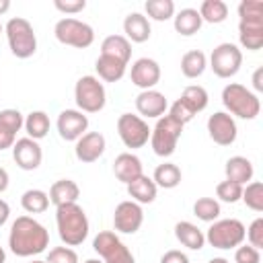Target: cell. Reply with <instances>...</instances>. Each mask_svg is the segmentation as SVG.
<instances>
[{"label": "cell", "mask_w": 263, "mask_h": 263, "mask_svg": "<svg viewBox=\"0 0 263 263\" xmlns=\"http://www.w3.org/2000/svg\"><path fill=\"white\" fill-rule=\"evenodd\" d=\"M8 216H10V205H8L4 199H0V226H4V224H6Z\"/></svg>", "instance_id": "49"}, {"label": "cell", "mask_w": 263, "mask_h": 263, "mask_svg": "<svg viewBox=\"0 0 263 263\" xmlns=\"http://www.w3.org/2000/svg\"><path fill=\"white\" fill-rule=\"evenodd\" d=\"M208 263H230L228 259H224V257H214V259H210Z\"/></svg>", "instance_id": "52"}, {"label": "cell", "mask_w": 263, "mask_h": 263, "mask_svg": "<svg viewBox=\"0 0 263 263\" xmlns=\"http://www.w3.org/2000/svg\"><path fill=\"white\" fill-rule=\"evenodd\" d=\"M253 86H255L257 92L263 90V68H257L255 70V74H253Z\"/></svg>", "instance_id": "48"}, {"label": "cell", "mask_w": 263, "mask_h": 263, "mask_svg": "<svg viewBox=\"0 0 263 263\" xmlns=\"http://www.w3.org/2000/svg\"><path fill=\"white\" fill-rule=\"evenodd\" d=\"M49 203L58 205H66V203H76L80 197V187L72 181V179H60L49 187Z\"/></svg>", "instance_id": "23"}, {"label": "cell", "mask_w": 263, "mask_h": 263, "mask_svg": "<svg viewBox=\"0 0 263 263\" xmlns=\"http://www.w3.org/2000/svg\"><path fill=\"white\" fill-rule=\"evenodd\" d=\"M245 224L236 218H224L212 222V226L205 232V242H210L214 249H236L245 240Z\"/></svg>", "instance_id": "6"}, {"label": "cell", "mask_w": 263, "mask_h": 263, "mask_svg": "<svg viewBox=\"0 0 263 263\" xmlns=\"http://www.w3.org/2000/svg\"><path fill=\"white\" fill-rule=\"evenodd\" d=\"M160 263H191V261H189V257H187L183 251L171 249V251H166V253L160 257Z\"/></svg>", "instance_id": "46"}, {"label": "cell", "mask_w": 263, "mask_h": 263, "mask_svg": "<svg viewBox=\"0 0 263 263\" xmlns=\"http://www.w3.org/2000/svg\"><path fill=\"white\" fill-rule=\"evenodd\" d=\"M45 263H78V255L72 247H53L47 253Z\"/></svg>", "instance_id": "40"}, {"label": "cell", "mask_w": 263, "mask_h": 263, "mask_svg": "<svg viewBox=\"0 0 263 263\" xmlns=\"http://www.w3.org/2000/svg\"><path fill=\"white\" fill-rule=\"evenodd\" d=\"M101 55H107V58L127 64L132 58V43L123 35H109L101 43Z\"/></svg>", "instance_id": "26"}, {"label": "cell", "mask_w": 263, "mask_h": 263, "mask_svg": "<svg viewBox=\"0 0 263 263\" xmlns=\"http://www.w3.org/2000/svg\"><path fill=\"white\" fill-rule=\"evenodd\" d=\"M0 263H6V251L0 247Z\"/></svg>", "instance_id": "53"}, {"label": "cell", "mask_w": 263, "mask_h": 263, "mask_svg": "<svg viewBox=\"0 0 263 263\" xmlns=\"http://www.w3.org/2000/svg\"><path fill=\"white\" fill-rule=\"evenodd\" d=\"M0 125L10 129L12 134H16L25 125V117H23V113L18 109H2L0 111Z\"/></svg>", "instance_id": "39"}, {"label": "cell", "mask_w": 263, "mask_h": 263, "mask_svg": "<svg viewBox=\"0 0 263 263\" xmlns=\"http://www.w3.org/2000/svg\"><path fill=\"white\" fill-rule=\"evenodd\" d=\"M12 158H14V162H16L18 168H23V171H35V168H39V164L43 160V150H41V146H39L37 140L21 138L12 146Z\"/></svg>", "instance_id": "15"}, {"label": "cell", "mask_w": 263, "mask_h": 263, "mask_svg": "<svg viewBox=\"0 0 263 263\" xmlns=\"http://www.w3.org/2000/svg\"><path fill=\"white\" fill-rule=\"evenodd\" d=\"M53 6L64 14H78L86 8V0H53Z\"/></svg>", "instance_id": "45"}, {"label": "cell", "mask_w": 263, "mask_h": 263, "mask_svg": "<svg viewBox=\"0 0 263 263\" xmlns=\"http://www.w3.org/2000/svg\"><path fill=\"white\" fill-rule=\"evenodd\" d=\"M224 173H226V181H232V183H238V185H247V183L253 181L255 168H253V162L249 158L232 156V158L226 160Z\"/></svg>", "instance_id": "22"}, {"label": "cell", "mask_w": 263, "mask_h": 263, "mask_svg": "<svg viewBox=\"0 0 263 263\" xmlns=\"http://www.w3.org/2000/svg\"><path fill=\"white\" fill-rule=\"evenodd\" d=\"M125 68L127 64L119 62V60H113V58H107V55H99L97 62H95V70L99 74V80L103 82H117L125 76Z\"/></svg>", "instance_id": "28"}, {"label": "cell", "mask_w": 263, "mask_h": 263, "mask_svg": "<svg viewBox=\"0 0 263 263\" xmlns=\"http://www.w3.org/2000/svg\"><path fill=\"white\" fill-rule=\"evenodd\" d=\"M245 238H247L249 245L255 247V249H261V247H263V218H255V220L251 222V226H249L247 232H245Z\"/></svg>", "instance_id": "42"}, {"label": "cell", "mask_w": 263, "mask_h": 263, "mask_svg": "<svg viewBox=\"0 0 263 263\" xmlns=\"http://www.w3.org/2000/svg\"><path fill=\"white\" fill-rule=\"evenodd\" d=\"M84 263H103V261H101V259H86Z\"/></svg>", "instance_id": "54"}, {"label": "cell", "mask_w": 263, "mask_h": 263, "mask_svg": "<svg viewBox=\"0 0 263 263\" xmlns=\"http://www.w3.org/2000/svg\"><path fill=\"white\" fill-rule=\"evenodd\" d=\"M181 168L173 162H162L154 168V175H152V181L156 183V187H162V189H175L177 185H181Z\"/></svg>", "instance_id": "30"}, {"label": "cell", "mask_w": 263, "mask_h": 263, "mask_svg": "<svg viewBox=\"0 0 263 263\" xmlns=\"http://www.w3.org/2000/svg\"><path fill=\"white\" fill-rule=\"evenodd\" d=\"M92 249L99 253L103 263H136L132 251L111 230H101L92 240Z\"/></svg>", "instance_id": "9"}, {"label": "cell", "mask_w": 263, "mask_h": 263, "mask_svg": "<svg viewBox=\"0 0 263 263\" xmlns=\"http://www.w3.org/2000/svg\"><path fill=\"white\" fill-rule=\"evenodd\" d=\"M53 35L60 43L76 47V49H86L95 41V29L88 23H82L72 16L60 18L53 27Z\"/></svg>", "instance_id": "8"}, {"label": "cell", "mask_w": 263, "mask_h": 263, "mask_svg": "<svg viewBox=\"0 0 263 263\" xmlns=\"http://www.w3.org/2000/svg\"><path fill=\"white\" fill-rule=\"evenodd\" d=\"M10 53L18 60H27L37 51V37L33 25L23 16H12L4 27Z\"/></svg>", "instance_id": "4"}, {"label": "cell", "mask_w": 263, "mask_h": 263, "mask_svg": "<svg viewBox=\"0 0 263 263\" xmlns=\"http://www.w3.org/2000/svg\"><path fill=\"white\" fill-rule=\"evenodd\" d=\"M216 195L224 203H236L242 195V185L232 183V181H222L216 185Z\"/></svg>", "instance_id": "38"}, {"label": "cell", "mask_w": 263, "mask_h": 263, "mask_svg": "<svg viewBox=\"0 0 263 263\" xmlns=\"http://www.w3.org/2000/svg\"><path fill=\"white\" fill-rule=\"evenodd\" d=\"M136 109H138V113H140L142 119H144V117H148V119H150V117L158 119V117H162V115L166 113L168 103H166V97H164L162 92L150 88V90H142V92L136 97Z\"/></svg>", "instance_id": "18"}, {"label": "cell", "mask_w": 263, "mask_h": 263, "mask_svg": "<svg viewBox=\"0 0 263 263\" xmlns=\"http://www.w3.org/2000/svg\"><path fill=\"white\" fill-rule=\"evenodd\" d=\"M222 103L228 115L240 119H255L261 111L259 97L238 82H230L222 88Z\"/></svg>", "instance_id": "3"}, {"label": "cell", "mask_w": 263, "mask_h": 263, "mask_svg": "<svg viewBox=\"0 0 263 263\" xmlns=\"http://www.w3.org/2000/svg\"><path fill=\"white\" fill-rule=\"evenodd\" d=\"M173 25H175V31H177L179 35L191 37V35H195V33L201 29L203 21H201L197 8H181V10L173 16Z\"/></svg>", "instance_id": "27"}, {"label": "cell", "mask_w": 263, "mask_h": 263, "mask_svg": "<svg viewBox=\"0 0 263 263\" xmlns=\"http://www.w3.org/2000/svg\"><path fill=\"white\" fill-rule=\"evenodd\" d=\"M197 12H199L201 21L218 25V23H224L228 16V4L222 0H203Z\"/></svg>", "instance_id": "34"}, {"label": "cell", "mask_w": 263, "mask_h": 263, "mask_svg": "<svg viewBox=\"0 0 263 263\" xmlns=\"http://www.w3.org/2000/svg\"><path fill=\"white\" fill-rule=\"evenodd\" d=\"M113 173H115V177H117V181H121V183H132L134 179H138L140 175H144V171H142V160L136 156V154H132V152H121L117 158H115V162H113Z\"/></svg>", "instance_id": "21"}, {"label": "cell", "mask_w": 263, "mask_h": 263, "mask_svg": "<svg viewBox=\"0 0 263 263\" xmlns=\"http://www.w3.org/2000/svg\"><path fill=\"white\" fill-rule=\"evenodd\" d=\"M21 205L27 214H43L49 208V195L41 189H27L21 195Z\"/></svg>", "instance_id": "33"}, {"label": "cell", "mask_w": 263, "mask_h": 263, "mask_svg": "<svg viewBox=\"0 0 263 263\" xmlns=\"http://www.w3.org/2000/svg\"><path fill=\"white\" fill-rule=\"evenodd\" d=\"M240 199L253 212H263V183L261 181H251V183L242 185Z\"/></svg>", "instance_id": "37"}, {"label": "cell", "mask_w": 263, "mask_h": 263, "mask_svg": "<svg viewBox=\"0 0 263 263\" xmlns=\"http://www.w3.org/2000/svg\"><path fill=\"white\" fill-rule=\"evenodd\" d=\"M242 66V51L234 43H220L212 49L210 55V68L218 78H230L234 76Z\"/></svg>", "instance_id": "10"}, {"label": "cell", "mask_w": 263, "mask_h": 263, "mask_svg": "<svg viewBox=\"0 0 263 263\" xmlns=\"http://www.w3.org/2000/svg\"><path fill=\"white\" fill-rule=\"evenodd\" d=\"M58 234L66 247H78L88 236V218L78 203H66L55 208Z\"/></svg>", "instance_id": "2"}, {"label": "cell", "mask_w": 263, "mask_h": 263, "mask_svg": "<svg viewBox=\"0 0 263 263\" xmlns=\"http://www.w3.org/2000/svg\"><path fill=\"white\" fill-rule=\"evenodd\" d=\"M49 232L31 216H18L8 234V247L16 257H33L47 249Z\"/></svg>", "instance_id": "1"}, {"label": "cell", "mask_w": 263, "mask_h": 263, "mask_svg": "<svg viewBox=\"0 0 263 263\" xmlns=\"http://www.w3.org/2000/svg\"><path fill=\"white\" fill-rule=\"evenodd\" d=\"M129 80L132 84H136L142 90H150L160 82V66L156 60L152 58H140L132 64V72H129Z\"/></svg>", "instance_id": "16"}, {"label": "cell", "mask_w": 263, "mask_h": 263, "mask_svg": "<svg viewBox=\"0 0 263 263\" xmlns=\"http://www.w3.org/2000/svg\"><path fill=\"white\" fill-rule=\"evenodd\" d=\"M144 222V210L140 203L125 199L121 203H117L115 212H113V226L117 232L121 234H136L140 230Z\"/></svg>", "instance_id": "12"}, {"label": "cell", "mask_w": 263, "mask_h": 263, "mask_svg": "<svg viewBox=\"0 0 263 263\" xmlns=\"http://www.w3.org/2000/svg\"><path fill=\"white\" fill-rule=\"evenodd\" d=\"M123 37L129 43H144L150 39L152 29H150V21L148 16H144L142 12H129L123 18Z\"/></svg>", "instance_id": "20"}, {"label": "cell", "mask_w": 263, "mask_h": 263, "mask_svg": "<svg viewBox=\"0 0 263 263\" xmlns=\"http://www.w3.org/2000/svg\"><path fill=\"white\" fill-rule=\"evenodd\" d=\"M117 134H119L121 142L125 144V148H132V150L146 146L150 140V127H148L146 119H142L140 115H132V113L119 115Z\"/></svg>", "instance_id": "11"}, {"label": "cell", "mask_w": 263, "mask_h": 263, "mask_svg": "<svg viewBox=\"0 0 263 263\" xmlns=\"http://www.w3.org/2000/svg\"><path fill=\"white\" fill-rule=\"evenodd\" d=\"M8 8H10V0H0V14L8 12Z\"/></svg>", "instance_id": "51"}, {"label": "cell", "mask_w": 263, "mask_h": 263, "mask_svg": "<svg viewBox=\"0 0 263 263\" xmlns=\"http://www.w3.org/2000/svg\"><path fill=\"white\" fill-rule=\"evenodd\" d=\"M234 263H261V253L251 245H240L236 247Z\"/></svg>", "instance_id": "43"}, {"label": "cell", "mask_w": 263, "mask_h": 263, "mask_svg": "<svg viewBox=\"0 0 263 263\" xmlns=\"http://www.w3.org/2000/svg\"><path fill=\"white\" fill-rule=\"evenodd\" d=\"M105 146H107V142H105V136L103 134H99V132H86L82 138L76 140L74 154H76V158L80 162L90 164V162H95V160H99L103 156Z\"/></svg>", "instance_id": "17"}, {"label": "cell", "mask_w": 263, "mask_h": 263, "mask_svg": "<svg viewBox=\"0 0 263 263\" xmlns=\"http://www.w3.org/2000/svg\"><path fill=\"white\" fill-rule=\"evenodd\" d=\"M183 127L179 121H175L171 115H162L156 119V125L150 129V146L156 156H171L177 150V142L183 134Z\"/></svg>", "instance_id": "5"}, {"label": "cell", "mask_w": 263, "mask_h": 263, "mask_svg": "<svg viewBox=\"0 0 263 263\" xmlns=\"http://www.w3.org/2000/svg\"><path fill=\"white\" fill-rule=\"evenodd\" d=\"M238 16L240 18L263 16V2L261 0H242L238 4Z\"/></svg>", "instance_id": "44"}, {"label": "cell", "mask_w": 263, "mask_h": 263, "mask_svg": "<svg viewBox=\"0 0 263 263\" xmlns=\"http://www.w3.org/2000/svg\"><path fill=\"white\" fill-rule=\"evenodd\" d=\"M144 10L152 21L162 23L175 16V2L173 0H146Z\"/></svg>", "instance_id": "36"}, {"label": "cell", "mask_w": 263, "mask_h": 263, "mask_svg": "<svg viewBox=\"0 0 263 263\" xmlns=\"http://www.w3.org/2000/svg\"><path fill=\"white\" fill-rule=\"evenodd\" d=\"M195 115L199 113V111H203L205 107H208V103H210V97H208V90L203 88V86H199V84H189V86H185V90H183V95L179 97Z\"/></svg>", "instance_id": "32"}, {"label": "cell", "mask_w": 263, "mask_h": 263, "mask_svg": "<svg viewBox=\"0 0 263 263\" xmlns=\"http://www.w3.org/2000/svg\"><path fill=\"white\" fill-rule=\"evenodd\" d=\"M25 132H27V138L31 140H41L47 136L49 132V115L45 111H31L27 117H25Z\"/></svg>", "instance_id": "31"}, {"label": "cell", "mask_w": 263, "mask_h": 263, "mask_svg": "<svg viewBox=\"0 0 263 263\" xmlns=\"http://www.w3.org/2000/svg\"><path fill=\"white\" fill-rule=\"evenodd\" d=\"M166 115H171L175 121H179L181 125H185V123H189L193 117H195V113L181 101V99H177L173 105H171V109H168V113Z\"/></svg>", "instance_id": "41"}, {"label": "cell", "mask_w": 263, "mask_h": 263, "mask_svg": "<svg viewBox=\"0 0 263 263\" xmlns=\"http://www.w3.org/2000/svg\"><path fill=\"white\" fill-rule=\"evenodd\" d=\"M8 173H6V168H2L0 166V193H4L6 189H8Z\"/></svg>", "instance_id": "50"}, {"label": "cell", "mask_w": 263, "mask_h": 263, "mask_svg": "<svg viewBox=\"0 0 263 263\" xmlns=\"http://www.w3.org/2000/svg\"><path fill=\"white\" fill-rule=\"evenodd\" d=\"M175 236L183 247L191 251H199L205 245V234L193 222H187V220H181L175 224Z\"/></svg>", "instance_id": "25"}, {"label": "cell", "mask_w": 263, "mask_h": 263, "mask_svg": "<svg viewBox=\"0 0 263 263\" xmlns=\"http://www.w3.org/2000/svg\"><path fill=\"white\" fill-rule=\"evenodd\" d=\"M31 263H45V261H39V259H33Z\"/></svg>", "instance_id": "55"}, {"label": "cell", "mask_w": 263, "mask_h": 263, "mask_svg": "<svg viewBox=\"0 0 263 263\" xmlns=\"http://www.w3.org/2000/svg\"><path fill=\"white\" fill-rule=\"evenodd\" d=\"M74 101L82 113H99L107 103L105 84L97 76H82L74 86Z\"/></svg>", "instance_id": "7"}, {"label": "cell", "mask_w": 263, "mask_h": 263, "mask_svg": "<svg viewBox=\"0 0 263 263\" xmlns=\"http://www.w3.org/2000/svg\"><path fill=\"white\" fill-rule=\"evenodd\" d=\"M125 187H127V195L132 197V201H136L140 205L142 203H152L156 199V193H158L156 183L146 175H140L138 179H134Z\"/></svg>", "instance_id": "24"}, {"label": "cell", "mask_w": 263, "mask_h": 263, "mask_svg": "<svg viewBox=\"0 0 263 263\" xmlns=\"http://www.w3.org/2000/svg\"><path fill=\"white\" fill-rule=\"evenodd\" d=\"M16 142V134H12L10 129H6L4 125H0V150H8L12 148Z\"/></svg>", "instance_id": "47"}, {"label": "cell", "mask_w": 263, "mask_h": 263, "mask_svg": "<svg viewBox=\"0 0 263 263\" xmlns=\"http://www.w3.org/2000/svg\"><path fill=\"white\" fill-rule=\"evenodd\" d=\"M238 41L249 51H259L263 47V16L240 18L238 21Z\"/></svg>", "instance_id": "19"}, {"label": "cell", "mask_w": 263, "mask_h": 263, "mask_svg": "<svg viewBox=\"0 0 263 263\" xmlns=\"http://www.w3.org/2000/svg\"><path fill=\"white\" fill-rule=\"evenodd\" d=\"M208 68V58L201 49H191L181 58V72L185 78H199Z\"/></svg>", "instance_id": "29"}, {"label": "cell", "mask_w": 263, "mask_h": 263, "mask_svg": "<svg viewBox=\"0 0 263 263\" xmlns=\"http://www.w3.org/2000/svg\"><path fill=\"white\" fill-rule=\"evenodd\" d=\"M2 31H4V27H2V23H0V35H2Z\"/></svg>", "instance_id": "56"}, {"label": "cell", "mask_w": 263, "mask_h": 263, "mask_svg": "<svg viewBox=\"0 0 263 263\" xmlns=\"http://www.w3.org/2000/svg\"><path fill=\"white\" fill-rule=\"evenodd\" d=\"M208 134L218 146H230L236 142L238 127L232 115H228L226 111H216L208 117Z\"/></svg>", "instance_id": "13"}, {"label": "cell", "mask_w": 263, "mask_h": 263, "mask_svg": "<svg viewBox=\"0 0 263 263\" xmlns=\"http://www.w3.org/2000/svg\"><path fill=\"white\" fill-rule=\"evenodd\" d=\"M58 134L62 140L66 142H76L78 138H82L88 129V117L86 113L78 111V109H64L58 115Z\"/></svg>", "instance_id": "14"}, {"label": "cell", "mask_w": 263, "mask_h": 263, "mask_svg": "<svg viewBox=\"0 0 263 263\" xmlns=\"http://www.w3.org/2000/svg\"><path fill=\"white\" fill-rule=\"evenodd\" d=\"M193 214L201 220V222H216L222 214L220 210V201L214 197H199L193 203Z\"/></svg>", "instance_id": "35"}]
</instances>
